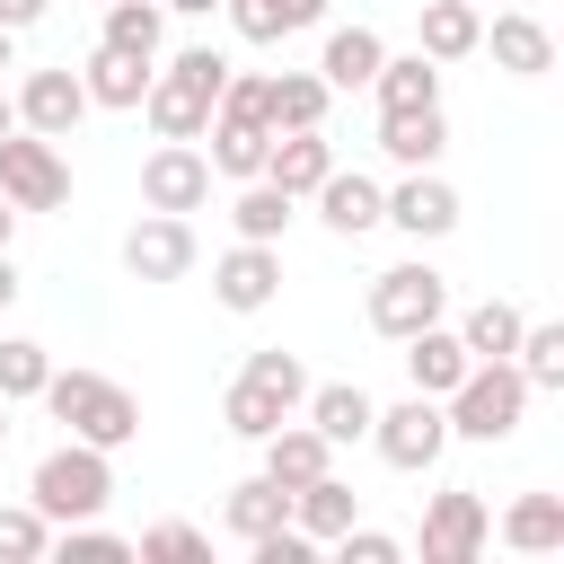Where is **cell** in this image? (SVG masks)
<instances>
[{
    "label": "cell",
    "instance_id": "6da1fadb",
    "mask_svg": "<svg viewBox=\"0 0 564 564\" xmlns=\"http://www.w3.org/2000/svg\"><path fill=\"white\" fill-rule=\"evenodd\" d=\"M220 79H229V53L212 44H185L167 62H150V88H141V123L159 141H203L212 106H220Z\"/></svg>",
    "mask_w": 564,
    "mask_h": 564
},
{
    "label": "cell",
    "instance_id": "7a4b0ae2",
    "mask_svg": "<svg viewBox=\"0 0 564 564\" xmlns=\"http://www.w3.org/2000/svg\"><path fill=\"white\" fill-rule=\"evenodd\" d=\"M44 405L70 441H97V449H132L141 441V397L106 370H53L44 379Z\"/></svg>",
    "mask_w": 564,
    "mask_h": 564
},
{
    "label": "cell",
    "instance_id": "3957f363",
    "mask_svg": "<svg viewBox=\"0 0 564 564\" xmlns=\"http://www.w3.org/2000/svg\"><path fill=\"white\" fill-rule=\"evenodd\" d=\"M26 502L62 529V520H97L106 502H115V449H97V441H53L44 458H35V476H26Z\"/></svg>",
    "mask_w": 564,
    "mask_h": 564
},
{
    "label": "cell",
    "instance_id": "277c9868",
    "mask_svg": "<svg viewBox=\"0 0 564 564\" xmlns=\"http://www.w3.org/2000/svg\"><path fill=\"white\" fill-rule=\"evenodd\" d=\"M441 414H449V441H511L520 432V414H529V379H520V361L502 352V361H467V379L441 397Z\"/></svg>",
    "mask_w": 564,
    "mask_h": 564
},
{
    "label": "cell",
    "instance_id": "5b68a950",
    "mask_svg": "<svg viewBox=\"0 0 564 564\" xmlns=\"http://www.w3.org/2000/svg\"><path fill=\"white\" fill-rule=\"evenodd\" d=\"M432 317H449V273H441V264L405 256V264L370 273V326H379L388 344H405V335L432 326Z\"/></svg>",
    "mask_w": 564,
    "mask_h": 564
},
{
    "label": "cell",
    "instance_id": "8992f818",
    "mask_svg": "<svg viewBox=\"0 0 564 564\" xmlns=\"http://www.w3.org/2000/svg\"><path fill=\"white\" fill-rule=\"evenodd\" d=\"M370 449H379L397 476H432L441 449H449V414H441V397H397V405H379V414H370Z\"/></svg>",
    "mask_w": 564,
    "mask_h": 564
},
{
    "label": "cell",
    "instance_id": "52a82bcc",
    "mask_svg": "<svg viewBox=\"0 0 564 564\" xmlns=\"http://www.w3.org/2000/svg\"><path fill=\"white\" fill-rule=\"evenodd\" d=\"M458 185L441 176V167H405L397 185H379V229H405L414 247H432V238H449L458 229Z\"/></svg>",
    "mask_w": 564,
    "mask_h": 564
},
{
    "label": "cell",
    "instance_id": "ba28073f",
    "mask_svg": "<svg viewBox=\"0 0 564 564\" xmlns=\"http://www.w3.org/2000/svg\"><path fill=\"white\" fill-rule=\"evenodd\" d=\"M0 194L18 203V212H62L70 203V159H62V141H44V132H9L0 141Z\"/></svg>",
    "mask_w": 564,
    "mask_h": 564
},
{
    "label": "cell",
    "instance_id": "9c48e42d",
    "mask_svg": "<svg viewBox=\"0 0 564 564\" xmlns=\"http://www.w3.org/2000/svg\"><path fill=\"white\" fill-rule=\"evenodd\" d=\"M485 538H494V511L476 485H441L423 502V564H476Z\"/></svg>",
    "mask_w": 564,
    "mask_h": 564
},
{
    "label": "cell",
    "instance_id": "30bf717a",
    "mask_svg": "<svg viewBox=\"0 0 564 564\" xmlns=\"http://www.w3.org/2000/svg\"><path fill=\"white\" fill-rule=\"evenodd\" d=\"M141 203L194 220V212L212 203V159H203V141H159V150L141 159Z\"/></svg>",
    "mask_w": 564,
    "mask_h": 564
},
{
    "label": "cell",
    "instance_id": "8fae6325",
    "mask_svg": "<svg viewBox=\"0 0 564 564\" xmlns=\"http://www.w3.org/2000/svg\"><path fill=\"white\" fill-rule=\"evenodd\" d=\"M123 273L132 282H185L194 273V220L185 212H141L123 229Z\"/></svg>",
    "mask_w": 564,
    "mask_h": 564
},
{
    "label": "cell",
    "instance_id": "7c38bea8",
    "mask_svg": "<svg viewBox=\"0 0 564 564\" xmlns=\"http://www.w3.org/2000/svg\"><path fill=\"white\" fill-rule=\"evenodd\" d=\"M212 300H220L229 317H256V308H273V300H282V247H264V238H238V247L212 264Z\"/></svg>",
    "mask_w": 564,
    "mask_h": 564
},
{
    "label": "cell",
    "instance_id": "4fadbf2b",
    "mask_svg": "<svg viewBox=\"0 0 564 564\" xmlns=\"http://www.w3.org/2000/svg\"><path fill=\"white\" fill-rule=\"evenodd\" d=\"M9 97H18V123H26V132H44V141H70V132H79V115H88L79 70H26Z\"/></svg>",
    "mask_w": 564,
    "mask_h": 564
},
{
    "label": "cell",
    "instance_id": "5bb4252c",
    "mask_svg": "<svg viewBox=\"0 0 564 564\" xmlns=\"http://www.w3.org/2000/svg\"><path fill=\"white\" fill-rule=\"evenodd\" d=\"M370 414H379V397H370L361 379H308V397H300V423H308V432H326L335 449L370 441Z\"/></svg>",
    "mask_w": 564,
    "mask_h": 564
},
{
    "label": "cell",
    "instance_id": "9a60e30c",
    "mask_svg": "<svg viewBox=\"0 0 564 564\" xmlns=\"http://www.w3.org/2000/svg\"><path fill=\"white\" fill-rule=\"evenodd\" d=\"M476 44H494V70H511V79H546V70H555V35H546V18H529V9H494V26H485Z\"/></svg>",
    "mask_w": 564,
    "mask_h": 564
},
{
    "label": "cell",
    "instance_id": "2e32d148",
    "mask_svg": "<svg viewBox=\"0 0 564 564\" xmlns=\"http://www.w3.org/2000/svg\"><path fill=\"white\" fill-rule=\"evenodd\" d=\"M458 379H467V344H458V326H449V317L414 326V335H405V388H414V397H449Z\"/></svg>",
    "mask_w": 564,
    "mask_h": 564
},
{
    "label": "cell",
    "instance_id": "e0dca14e",
    "mask_svg": "<svg viewBox=\"0 0 564 564\" xmlns=\"http://www.w3.org/2000/svg\"><path fill=\"white\" fill-rule=\"evenodd\" d=\"M308 203H317V220L335 238H370L379 229V176H361V167H326Z\"/></svg>",
    "mask_w": 564,
    "mask_h": 564
},
{
    "label": "cell",
    "instance_id": "ac0fdd59",
    "mask_svg": "<svg viewBox=\"0 0 564 564\" xmlns=\"http://www.w3.org/2000/svg\"><path fill=\"white\" fill-rule=\"evenodd\" d=\"M326 9H335V0H220V18H229V35H238V44L308 35V26H326Z\"/></svg>",
    "mask_w": 564,
    "mask_h": 564
},
{
    "label": "cell",
    "instance_id": "d6986e66",
    "mask_svg": "<svg viewBox=\"0 0 564 564\" xmlns=\"http://www.w3.org/2000/svg\"><path fill=\"white\" fill-rule=\"evenodd\" d=\"M370 106H379V115L441 106V62H432V53H379V70H370Z\"/></svg>",
    "mask_w": 564,
    "mask_h": 564
},
{
    "label": "cell",
    "instance_id": "ffe728a7",
    "mask_svg": "<svg viewBox=\"0 0 564 564\" xmlns=\"http://www.w3.org/2000/svg\"><path fill=\"white\" fill-rule=\"evenodd\" d=\"M326 167H335L326 123H308V132H273V141H264V176H273L282 194H300V203L317 194V176H326Z\"/></svg>",
    "mask_w": 564,
    "mask_h": 564
},
{
    "label": "cell",
    "instance_id": "44dd1931",
    "mask_svg": "<svg viewBox=\"0 0 564 564\" xmlns=\"http://www.w3.org/2000/svg\"><path fill=\"white\" fill-rule=\"evenodd\" d=\"M256 449H264V476H273V485H282V494H291V485H308V476H326V467H335V441H326V432H308V423H300V414H291V423H273V432H264V441H256Z\"/></svg>",
    "mask_w": 564,
    "mask_h": 564
},
{
    "label": "cell",
    "instance_id": "7402d4cb",
    "mask_svg": "<svg viewBox=\"0 0 564 564\" xmlns=\"http://www.w3.org/2000/svg\"><path fill=\"white\" fill-rule=\"evenodd\" d=\"M352 520H361V494H352L335 467H326V476H308V485H291V529H308L317 546H335Z\"/></svg>",
    "mask_w": 564,
    "mask_h": 564
},
{
    "label": "cell",
    "instance_id": "603a6c76",
    "mask_svg": "<svg viewBox=\"0 0 564 564\" xmlns=\"http://www.w3.org/2000/svg\"><path fill=\"white\" fill-rule=\"evenodd\" d=\"M379 53H388L379 26H361V18H352V26H326V44H317V79H326L335 97H352V88H370Z\"/></svg>",
    "mask_w": 564,
    "mask_h": 564
},
{
    "label": "cell",
    "instance_id": "cb8c5ba5",
    "mask_svg": "<svg viewBox=\"0 0 564 564\" xmlns=\"http://www.w3.org/2000/svg\"><path fill=\"white\" fill-rule=\"evenodd\" d=\"M79 88H88V106H106V115H141L150 62H141V53H115V44H97V53L79 62Z\"/></svg>",
    "mask_w": 564,
    "mask_h": 564
},
{
    "label": "cell",
    "instance_id": "d4e9b609",
    "mask_svg": "<svg viewBox=\"0 0 564 564\" xmlns=\"http://www.w3.org/2000/svg\"><path fill=\"white\" fill-rule=\"evenodd\" d=\"M476 35H485V9H476V0H423V18H414V53H432V62L485 53Z\"/></svg>",
    "mask_w": 564,
    "mask_h": 564
},
{
    "label": "cell",
    "instance_id": "484cf974",
    "mask_svg": "<svg viewBox=\"0 0 564 564\" xmlns=\"http://www.w3.org/2000/svg\"><path fill=\"white\" fill-rule=\"evenodd\" d=\"M326 106H335V88L317 70H273L264 79V123L273 132H308V123H326Z\"/></svg>",
    "mask_w": 564,
    "mask_h": 564
},
{
    "label": "cell",
    "instance_id": "4316f807",
    "mask_svg": "<svg viewBox=\"0 0 564 564\" xmlns=\"http://www.w3.org/2000/svg\"><path fill=\"white\" fill-rule=\"evenodd\" d=\"M379 150H388L397 167H441V150H449V115H441V106L379 115Z\"/></svg>",
    "mask_w": 564,
    "mask_h": 564
},
{
    "label": "cell",
    "instance_id": "83f0119b",
    "mask_svg": "<svg viewBox=\"0 0 564 564\" xmlns=\"http://www.w3.org/2000/svg\"><path fill=\"white\" fill-rule=\"evenodd\" d=\"M282 520H291V494H282L264 467H256L247 485H229V502H220V529H229L238 546H256V538H264V529H282Z\"/></svg>",
    "mask_w": 564,
    "mask_h": 564
},
{
    "label": "cell",
    "instance_id": "f1b7e54d",
    "mask_svg": "<svg viewBox=\"0 0 564 564\" xmlns=\"http://www.w3.org/2000/svg\"><path fill=\"white\" fill-rule=\"evenodd\" d=\"M291 212H300V194H282L273 176H247V185H238V203H229V229H238V238H264V247H282Z\"/></svg>",
    "mask_w": 564,
    "mask_h": 564
},
{
    "label": "cell",
    "instance_id": "f546056e",
    "mask_svg": "<svg viewBox=\"0 0 564 564\" xmlns=\"http://www.w3.org/2000/svg\"><path fill=\"white\" fill-rule=\"evenodd\" d=\"M291 414H300V405H291L282 388L247 379V370H238V379H229V397H220V423H229L238 441H264V432H273V423H291Z\"/></svg>",
    "mask_w": 564,
    "mask_h": 564
},
{
    "label": "cell",
    "instance_id": "4dcf8cb0",
    "mask_svg": "<svg viewBox=\"0 0 564 564\" xmlns=\"http://www.w3.org/2000/svg\"><path fill=\"white\" fill-rule=\"evenodd\" d=\"M502 546L511 555H555L564 546V494H520L502 511Z\"/></svg>",
    "mask_w": 564,
    "mask_h": 564
},
{
    "label": "cell",
    "instance_id": "1f68e13d",
    "mask_svg": "<svg viewBox=\"0 0 564 564\" xmlns=\"http://www.w3.org/2000/svg\"><path fill=\"white\" fill-rule=\"evenodd\" d=\"M97 44L159 62V44H167V9H159V0H106V26H97Z\"/></svg>",
    "mask_w": 564,
    "mask_h": 564
},
{
    "label": "cell",
    "instance_id": "d6a6232c",
    "mask_svg": "<svg viewBox=\"0 0 564 564\" xmlns=\"http://www.w3.org/2000/svg\"><path fill=\"white\" fill-rule=\"evenodd\" d=\"M520 326H529V317H520L511 300H476V308L458 317V344H467V361H502V352L520 344Z\"/></svg>",
    "mask_w": 564,
    "mask_h": 564
},
{
    "label": "cell",
    "instance_id": "836d02e7",
    "mask_svg": "<svg viewBox=\"0 0 564 564\" xmlns=\"http://www.w3.org/2000/svg\"><path fill=\"white\" fill-rule=\"evenodd\" d=\"M511 361H520L529 397L564 388V326H555V317H529V326H520V344H511Z\"/></svg>",
    "mask_w": 564,
    "mask_h": 564
},
{
    "label": "cell",
    "instance_id": "e575fe53",
    "mask_svg": "<svg viewBox=\"0 0 564 564\" xmlns=\"http://www.w3.org/2000/svg\"><path fill=\"white\" fill-rule=\"evenodd\" d=\"M44 379H53V352L35 335H0V397L26 405V397H44Z\"/></svg>",
    "mask_w": 564,
    "mask_h": 564
},
{
    "label": "cell",
    "instance_id": "d590c367",
    "mask_svg": "<svg viewBox=\"0 0 564 564\" xmlns=\"http://www.w3.org/2000/svg\"><path fill=\"white\" fill-rule=\"evenodd\" d=\"M53 555V520L35 502H0V564H35Z\"/></svg>",
    "mask_w": 564,
    "mask_h": 564
},
{
    "label": "cell",
    "instance_id": "8d00e7d4",
    "mask_svg": "<svg viewBox=\"0 0 564 564\" xmlns=\"http://www.w3.org/2000/svg\"><path fill=\"white\" fill-rule=\"evenodd\" d=\"M53 555H70V564H123L132 538L123 529H97V520H62L53 529Z\"/></svg>",
    "mask_w": 564,
    "mask_h": 564
},
{
    "label": "cell",
    "instance_id": "74e56055",
    "mask_svg": "<svg viewBox=\"0 0 564 564\" xmlns=\"http://www.w3.org/2000/svg\"><path fill=\"white\" fill-rule=\"evenodd\" d=\"M238 370H247V379H264V388H282L291 405L308 397V370H300V352H282V344H256V352H247Z\"/></svg>",
    "mask_w": 564,
    "mask_h": 564
},
{
    "label": "cell",
    "instance_id": "f35d334b",
    "mask_svg": "<svg viewBox=\"0 0 564 564\" xmlns=\"http://www.w3.org/2000/svg\"><path fill=\"white\" fill-rule=\"evenodd\" d=\"M132 555H212V538H203L194 520H159V529L132 538Z\"/></svg>",
    "mask_w": 564,
    "mask_h": 564
},
{
    "label": "cell",
    "instance_id": "ab89813d",
    "mask_svg": "<svg viewBox=\"0 0 564 564\" xmlns=\"http://www.w3.org/2000/svg\"><path fill=\"white\" fill-rule=\"evenodd\" d=\"M335 555H344V564H397V555H405V538H388V529H361V520H352V529L335 538Z\"/></svg>",
    "mask_w": 564,
    "mask_h": 564
},
{
    "label": "cell",
    "instance_id": "60d3db41",
    "mask_svg": "<svg viewBox=\"0 0 564 564\" xmlns=\"http://www.w3.org/2000/svg\"><path fill=\"white\" fill-rule=\"evenodd\" d=\"M44 9H53V0H0V26H9V35H26Z\"/></svg>",
    "mask_w": 564,
    "mask_h": 564
},
{
    "label": "cell",
    "instance_id": "b9f144b4",
    "mask_svg": "<svg viewBox=\"0 0 564 564\" xmlns=\"http://www.w3.org/2000/svg\"><path fill=\"white\" fill-rule=\"evenodd\" d=\"M18 291H26V273H18V256L0 247V308H18Z\"/></svg>",
    "mask_w": 564,
    "mask_h": 564
},
{
    "label": "cell",
    "instance_id": "7bdbcfd3",
    "mask_svg": "<svg viewBox=\"0 0 564 564\" xmlns=\"http://www.w3.org/2000/svg\"><path fill=\"white\" fill-rule=\"evenodd\" d=\"M159 9H167V18H212L220 0H159Z\"/></svg>",
    "mask_w": 564,
    "mask_h": 564
},
{
    "label": "cell",
    "instance_id": "ee69618b",
    "mask_svg": "<svg viewBox=\"0 0 564 564\" xmlns=\"http://www.w3.org/2000/svg\"><path fill=\"white\" fill-rule=\"evenodd\" d=\"M18 220H26V212H18V203H9V194H0V247H9V238H18Z\"/></svg>",
    "mask_w": 564,
    "mask_h": 564
},
{
    "label": "cell",
    "instance_id": "f6af8a7d",
    "mask_svg": "<svg viewBox=\"0 0 564 564\" xmlns=\"http://www.w3.org/2000/svg\"><path fill=\"white\" fill-rule=\"evenodd\" d=\"M9 132H18V97L0 88V141H9Z\"/></svg>",
    "mask_w": 564,
    "mask_h": 564
},
{
    "label": "cell",
    "instance_id": "bcb514c9",
    "mask_svg": "<svg viewBox=\"0 0 564 564\" xmlns=\"http://www.w3.org/2000/svg\"><path fill=\"white\" fill-rule=\"evenodd\" d=\"M9 62H18V35H9V26H0V70H9Z\"/></svg>",
    "mask_w": 564,
    "mask_h": 564
},
{
    "label": "cell",
    "instance_id": "7dc6e473",
    "mask_svg": "<svg viewBox=\"0 0 564 564\" xmlns=\"http://www.w3.org/2000/svg\"><path fill=\"white\" fill-rule=\"evenodd\" d=\"M0 449H9V397H0Z\"/></svg>",
    "mask_w": 564,
    "mask_h": 564
}]
</instances>
